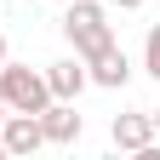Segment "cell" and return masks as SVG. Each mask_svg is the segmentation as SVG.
<instances>
[{
	"label": "cell",
	"instance_id": "obj_1",
	"mask_svg": "<svg viewBox=\"0 0 160 160\" xmlns=\"http://www.w3.org/2000/svg\"><path fill=\"white\" fill-rule=\"evenodd\" d=\"M63 34H69V46H74V57L86 63V57H97L114 40V29H109V12L97 6V0H63Z\"/></svg>",
	"mask_w": 160,
	"mask_h": 160
},
{
	"label": "cell",
	"instance_id": "obj_11",
	"mask_svg": "<svg viewBox=\"0 0 160 160\" xmlns=\"http://www.w3.org/2000/svg\"><path fill=\"white\" fill-rule=\"evenodd\" d=\"M0 63H6V34H0Z\"/></svg>",
	"mask_w": 160,
	"mask_h": 160
},
{
	"label": "cell",
	"instance_id": "obj_13",
	"mask_svg": "<svg viewBox=\"0 0 160 160\" xmlns=\"http://www.w3.org/2000/svg\"><path fill=\"white\" fill-rule=\"evenodd\" d=\"M0 154H6V143H0Z\"/></svg>",
	"mask_w": 160,
	"mask_h": 160
},
{
	"label": "cell",
	"instance_id": "obj_7",
	"mask_svg": "<svg viewBox=\"0 0 160 160\" xmlns=\"http://www.w3.org/2000/svg\"><path fill=\"white\" fill-rule=\"evenodd\" d=\"M46 86H52V97L74 103V97L92 86V74H86V63H80V57H63V63H52V69H46Z\"/></svg>",
	"mask_w": 160,
	"mask_h": 160
},
{
	"label": "cell",
	"instance_id": "obj_9",
	"mask_svg": "<svg viewBox=\"0 0 160 160\" xmlns=\"http://www.w3.org/2000/svg\"><path fill=\"white\" fill-rule=\"evenodd\" d=\"M109 6H120V12H137V6H143V0H109Z\"/></svg>",
	"mask_w": 160,
	"mask_h": 160
},
{
	"label": "cell",
	"instance_id": "obj_4",
	"mask_svg": "<svg viewBox=\"0 0 160 160\" xmlns=\"http://www.w3.org/2000/svg\"><path fill=\"white\" fill-rule=\"evenodd\" d=\"M86 74H92V86H109V92H120V86L132 80V57H126V52L109 40L97 57H86Z\"/></svg>",
	"mask_w": 160,
	"mask_h": 160
},
{
	"label": "cell",
	"instance_id": "obj_3",
	"mask_svg": "<svg viewBox=\"0 0 160 160\" xmlns=\"http://www.w3.org/2000/svg\"><path fill=\"white\" fill-rule=\"evenodd\" d=\"M0 143H6V154H34L40 143H46L40 114H17V109H6V120H0Z\"/></svg>",
	"mask_w": 160,
	"mask_h": 160
},
{
	"label": "cell",
	"instance_id": "obj_6",
	"mask_svg": "<svg viewBox=\"0 0 160 160\" xmlns=\"http://www.w3.org/2000/svg\"><path fill=\"white\" fill-rule=\"evenodd\" d=\"M40 132H46V143H74V137H80V114H74V103L52 97V103L40 109Z\"/></svg>",
	"mask_w": 160,
	"mask_h": 160
},
{
	"label": "cell",
	"instance_id": "obj_10",
	"mask_svg": "<svg viewBox=\"0 0 160 160\" xmlns=\"http://www.w3.org/2000/svg\"><path fill=\"white\" fill-rule=\"evenodd\" d=\"M149 126H154V137H160V109H149Z\"/></svg>",
	"mask_w": 160,
	"mask_h": 160
},
{
	"label": "cell",
	"instance_id": "obj_8",
	"mask_svg": "<svg viewBox=\"0 0 160 160\" xmlns=\"http://www.w3.org/2000/svg\"><path fill=\"white\" fill-rule=\"evenodd\" d=\"M143 69H149V74L160 80V23H154V29L143 34Z\"/></svg>",
	"mask_w": 160,
	"mask_h": 160
},
{
	"label": "cell",
	"instance_id": "obj_5",
	"mask_svg": "<svg viewBox=\"0 0 160 160\" xmlns=\"http://www.w3.org/2000/svg\"><path fill=\"white\" fill-rule=\"evenodd\" d=\"M109 137H114V149L143 154V149L154 143V126H149V114H114V120H109Z\"/></svg>",
	"mask_w": 160,
	"mask_h": 160
},
{
	"label": "cell",
	"instance_id": "obj_2",
	"mask_svg": "<svg viewBox=\"0 0 160 160\" xmlns=\"http://www.w3.org/2000/svg\"><path fill=\"white\" fill-rule=\"evenodd\" d=\"M0 103L17 109V114H40L52 103V86H46V74H34L29 63H0Z\"/></svg>",
	"mask_w": 160,
	"mask_h": 160
},
{
	"label": "cell",
	"instance_id": "obj_12",
	"mask_svg": "<svg viewBox=\"0 0 160 160\" xmlns=\"http://www.w3.org/2000/svg\"><path fill=\"white\" fill-rule=\"evenodd\" d=\"M0 120H6V103H0Z\"/></svg>",
	"mask_w": 160,
	"mask_h": 160
}]
</instances>
